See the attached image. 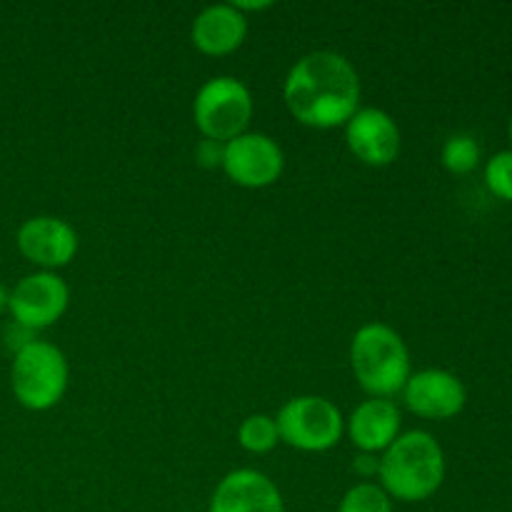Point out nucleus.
Here are the masks:
<instances>
[{
	"label": "nucleus",
	"mask_w": 512,
	"mask_h": 512,
	"mask_svg": "<svg viewBox=\"0 0 512 512\" xmlns=\"http://www.w3.org/2000/svg\"><path fill=\"white\" fill-rule=\"evenodd\" d=\"M283 98L290 115L308 128H345L360 110V78L340 53L315 50L290 68Z\"/></svg>",
	"instance_id": "1"
},
{
	"label": "nucleus",
	"mask_w": 512,
	"mask_h": 512,
	"mask_svg": "<svg viewBox=\"0 0 512 512\" xmlns=\"http://www.w3.org/2000/svg\"><path fill=\"white\" fill-rule=\"evenodd\" d=\"M380 488L403 503H420L440 490L445 480V453L425 430L400 435L380 458Z\"/></svg>",
	"instance_id": "2"
},
{
	"label": "nucleus",
	"mask_w": 512,
	"mask_h": 512,
	"mask_svg": "<svg viewBox=\"0 0 512 512\" xmlns=\"http://www.w3.org/2000/svg\"><path fill=\"white\" fill-rule=\"evenodd\" d=\"M350 365L358 385L370 398L390 400L403 393L413 375L408 345L385 323H368L353 335Z\"/></svg>",
	"instance_id": "3"
},
{
	"label": "nucleus",
	"mask_w": 512,
	"mask_h": 512,
	"mask_svg": "<svg viewBox=\"0 0 512 512\" xmlns=\"http://www.w3.org/2000/svg\"><path fill=\"white\" fill-rule=\"evenodd\" d=\"M70 368L63 350L53 343L35 340L13 355L10 388L15 400L33 413H45L63 400L68 390Z\"/></svg>",
	"instance_id": "4"
},
{
	"label": "nucleus",
	"mask_w": 512,
	"mask_h": 512,
	"mask_svg": "<svg viewBox=\"0 0 512 512\" xmlns=\"http://www.w3.org/2000/svg\"><path fill=\"white\" fill-rule=\"evenodd\" d=\"M253 108V95L243 80L233 75H218L210 78L195 95L193 118L205 140L228 143L248 133Z\"/></svg>",
	"instance_id": "5"
},
{
	"label": "nucleus",
	"mask_w": 512,
	"mask_h": 512,
	"mask_svg": "<svg viewBox=\"0 0 512 512\" xmlns=\"http://www.w3.org/2000/svg\"><path fill=\"white\" fill-rule=\"evenodd\" d=\"M280 443L303 453H325L335 448L345 433L343 413L320 395H298L280 408L278 418Z\"/></svg>",
	"instance_id": "6"
},
{
	"label": "nucleus",
	"mask_w": 512,
	"mask_h": 512,
	"mask_svg": "<svg viewBox=\"0 0 512 512\" xmlns=\"http://www.w3.org/2000/svg\"><path fill=\"white\" fill-rule=\"evenodd\" d=\"M70 303V290L60 275L40 270L30 273L15 283L10 290V318L23 328L38 330L50 328L65 315Z\"/></svg>",
	"instance_id": "7"
},
{
	"label": "nucleus",
	"mask_w": 512,
	"mask_h": 512,
	"mask_svg": "<svg viewBox=\"0 0 512 512\" xmlns=\"http://www.w3.org/2000/svg\"><path fill=\"white\" fill-rule=\"evenodd\" d=\"M283 148L265 133H243L225 143L223 170L235 185L260 190L283 175Z\"/></svg>",
	"instance_id": "8"
},
{
	"label": "nucleus",
	"mask_w": 512,
	"mask_h": 512,
	"mask_svg": "<svg viewBox=\"0 0 512 512\" xmlns=\"http://www.w3.org/2000/svg\"><path fill=\"white\" fill-rule=\"evenodd\" d=\"M405 408L425 420H450L463 413L468 390L458 375L440 368L420 370L410 375L403 388Z\"/></svg>",
	"instance_id": "9"
},
{
	"label": "nucleus",
	"mask_w": 512,
	"mask_h": 512,
	"mask_svg": "<svg viewBox=\"0 0 512 512\" xmlns=\"http://www.w3.org/2000/svg\"><path fill=\"white\" fill-rule=\"evenodd\" d=\"M20 255L38 268L53 270L65 268L78 253V233L73 225L53 215H38L25 220L15 235Z\"/></svg>",
	"instance_id": "10"
},
{
	"label": "nucleus",
	"mask_w": 512,
	"mask_h": 512,
	"mask_svg": "<svg viewBox=\"0 0 512 512\" xmlns=\"http://www.w3.org/2000/svg\"><path fill=\"white\" fill-rule=\"evenodd\" d=\"M345 143L360 163L385 168L400 155V128L385 110L360 108L345 123Z\"/></svg>",
	"instance_id": "11"
},
{
	"label": "nucleus",
	"mask_w": 512,
	"mask_h": 512,
	"mask_svg": "<svg viewBox=\"0 0 512 512\" xmlns=\"http://www.w3.org/2000/svg\"><path fill=\"white\" fill-rule=\"evenodd\" d=\"M208 512H285L283 495L258 470H233L220 480Z\"/></svg>",
	"instance_id": "12"
},
{
	"label": "nucleus",
	"mask_w": 512,
	"mask_h": 512,
	"mask_svg": "<svg viewBox=\"0 0 512 512\" xmlns=\"http://www.w3.org/2000/svg\"><path fill=\"white\" fill-rule=\"evenodd\" d=\"M400 410L393 400L370 398L348 418V435L360 453H385L400 438Z\"/></svg>",
	"instance_id": "13"
},
{
	"label": "nucleus",
	"mask_w": 512,
	"mask_h": 512,
	"mask_svg": "<svg viewBox=\"0 0 512 512\" xmlns=\"http://www.w3.org/2000/svg\"><path fill=\"white\" fill-rule=\"evenodd\" d=\"M248 38V15L235 10L230 3H218L205 8L195 18L190 40L203 55H230Z\"/></svg>",
	"instance_id": "14"
},
{
	"label": "nucleus",
	"mask_w": 512,
	"mask_h": 512,
	"mask_svg": "<svg viewBox=\"0 0 512 512\" xmlns=\"http://www.w3.org/2000/svg\"><path fill=\"white\" fill-rule=\"evenodd\" d=\"M238 443L243 445V450L253 455L270 453L280 443L278 423H275V418L263 413L248 415L238 428Z\"/></svg>",
	"instance_id": "15"
},
{
	"label": "nucleus",
	"mask_w": 512,
	"mask_h": 512,
	"mask_svg": "<svg viewBox=\"0 0 512 512\" xmlns=\"http://www.w3.org/2000/svg\"><path fill=\"white\" fill-rule=\"evenodd\" d=\"M443 165L453 175H468L480 165V145L473 135L455 133L443 145Z\"/></svg>",
	"instance_id": "16"
},
{
	"label": "nucleus",
	"mask_w": 512,
	"mask_h": 512,
	"mask_svg": "<svg viewBox=\"0 0 512 512\" xmlns=\"http://www.w3.org/2000/svg\"><path fill=\"white\" fill-rule=\"evenodd\" d=\"M338 512H393V498L380 485H353L340 500Z\"/></svg>",
	"instance_id": "17"
},
{
	"label": "nucleus",
	"mask_w": 512,
	"mask_h": 512,
	"mask_svg": "<svg viewBox=\"0 0 512 512\" xmlns=\"http://www.w3.org/2000/svg\"><path fill=\"white\" fill-rule=\"evenodd\" d=\"M485 185L495 198L512 203V150H500L485 163Z\"/></svg>",
	"instance_id": "18"
},
{
	"label": "nucleus",
	"mask_w": 512,
	"mask_h": 512,
	"mask_svg": "<svg viewBox=\"0 0 512 512\" xmlns=\"http://www.w3.org/2000/svg\"><path fill=\"white\" fill-rule=\"evenodd\" d=\"M198 155V163L203 168H223V155H225V143H218V140H203L195 150Z\"/></svg>",
	"instance_id": "19"
},
{
	"label": "nucleus",
	"mask_w": 512,
	"mask_h": 512,
	"mask_svg": "<svg viewBox=\"0 0 512 512\" xmlns=\"http://www.w3.org/2000/svg\"><path fill=\"white\" fill-rule=\"evenodd\" d=\"M3 338H5V345L13 350V355L20 353V350L28 348L30 343H35V340H38V338H35L33 330L23 328V325H18V323H10L8 328H5Z\"/></svg>",
	"instance_id": "20"
},
{
	"label": "nucleus",
	"mask_w": 512,
	"mask_h": 512,
	"mask_svg": "<svg viewBox=\"0 0 512 512\" xmlns=\"http://www.w3.org/2000/svg\"><path fill=\"white\" fill-rule=\"evenodd\" d=\"M353 470L358 475H363V478H373V475H378L380 470V458H375V455H368V453L358 455L353 463Z\"/></svg>",
	"instance_id": "21"
},
{
	"label": "nucleus",
	"mask_w": 512,
	"mask_h": 512,
	"mask_svg": "<svg viewBox=\"0 0 512 512\" xmlns=\"http://www.w3.org/2000/svg\"><path fill=\"white\" fill-rule=\"evenodd\" d=\"M233 5L235 10H240V13H258V10H268V8H273V3H270V0H260V3H243V0H233Z\"/></svg>",
	"instance_id": "22"
},
{
	"label": "nucleus",
	"mask_w": 512,
	"mask_h": 512,
	"mask_svg": "<svg viewBox=\"0 0 512 512\" xmlns=\"http://www.w3.org/2000/svg\"><path fill=\"white\" fill-rule=\"evenodd\" d=\"M8 308H10V290L0 283V315L8 313Z\"/></svg>",
	"instance_id": "23"
},
{
	"label": "nucleus",
	"mask_w": 512,
	"mask_h": 512,
	"mask_svg": "<svg viewBox=\"0 0 512 512\" xmlns=\"http://www.w3.org/2000/svg\"><path fill=\"white\" fill-rule=\"evenodd\" d=\"M508 135H510V143H512V115H510V123H508Z\"/></svg>",
	"instance_id": "24"
}]
</instances>
